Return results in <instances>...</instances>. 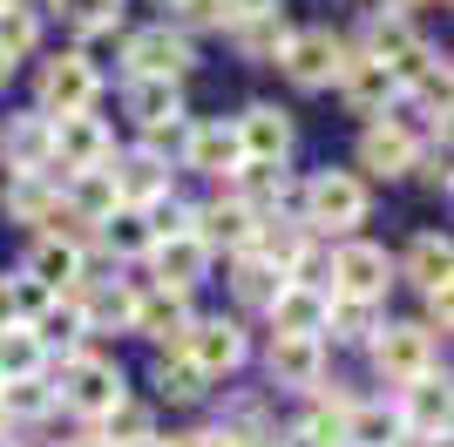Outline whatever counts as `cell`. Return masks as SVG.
I'll return each mask as SVG.
<instances>
[{
	"instance_id": "25",
	"label": "cell",
	"mask_w": 454,
	"mask_h": 447,
	"mask_svg": "<svg viewBox=\"0 0 454 447\" xmlns=\"http://www.w3.org/2000/svg\"><path fill=\"white\" fill-rule=\"evenodd\" d=\"M400 271H407V285H420V292H448V271H454L448 238H441V231H420V238L407 244Z\"/></svg>"
},
{
	"instance_id": "21",
	"label": "cell",
	"mask_w": 454,
	"mask_h": 447,
	"mask_svg": "<svg viewBox=\"0 0 454 447\" xmlns=\"http://www.w3.org/2000/svg\"><path fill=\"white\" fill-rule=\"evenodd\" d=\"M27 278L48 285L55 298H61V285H82V238H55V231H48V238L27 251Z\"/></svg>"
},
{
	"instance_id": "47",
	"label": "cell",
	"mask_w": 454,
	"mask_h": 447,
	"mask_svg": "<svg viewBox=\"0 0 454 447\" xmlns=\"http://www.w3.org/2000/svg\"><path fill=\"white\" fill-rule=\"evenodd\" d=\"M0 434H7V413H0Z\"/></svg>"
},
{
	"instance_id": "36",
	"label": "cell",
	"mask_w": 454,
	"mask_h": 447,
	"mask_svg": "<svg viewBox=\"0 0 454 447\" xmlns=\"http://www.w3.org/2000/svg\"><path fill=\"white\" fill-rule=\"evenodd\" d=\"M48 407H55V387H48V380H7V387H0V413H7V420H41Z\"/></svg>"
},
{
	"instance_id": "23",
	"label": "cell",
	"mask_w": 454,
	"mask_h": 447,
	"mask_svg": "<svg viewBox=\"0 0 454 447\" xmlns=\"http://www.w3.org/2000/svg\"><path fill=\"white\" fill-rule=\"evenodd\" d=\"M271 380L278 387H319L325 380V353H319V339H271Z\"/></svg>"
},
{
	"instance_id": "32",
	"label": "cell",
	"mask_w": 454,
	"mask_h": 447,
	"mask_svg": "<svg viewBox=\"0 0 454 447\" xmlns=\"http://www.w3.org/2000/svg\"><path fill=\"white\" fill-rule=\"evenodd\" d=\"M346 441L353 447H394L400 441V413L394 407H366L360 400V407L346 413Z\"/></svg>"
},
{
	"instance_id": "44",
	"label": "cell",
	"mask_w": 454,
	"mask_h": 447,
	"mask_svg": "<svg viewBox=\"0 0 454 447\" xmlns=\"http://www.w3.org/2000/svg\"><path fill=\"white\" fill-rule=\"evenodd\" d=\"M7 68H14V61H0V82H7Z\"/></svg>"
},
{
	"instance_id": "41",
	"label": "cell",
	"mask_w": 454,
	"mask_h": 447,
	"mask_svg": "<svg viewBox=\"0 0 454 447\" xmlns=\"http://www.w3.org/2000/svg\"><path fill=\"white\" fill-rule=\"evenodd\" d=\"M176 14L190 20V27H231V0H176Z\"/></svg>"
},
{
	"instance_id": "31",
	"label": "cell",
	"mask_w": 454,
	"mask_h": 447,
	"mask_svg": "<svg viewBox=\"0 0 454 447\" xmlns=\"http://www.w3.org/2000/svg\"><path fill=\"white\" fill-rule=\"evenodd\" d=\"M102 441L109 447H136V441H156V420L143 400H115L109 413H102Z\"/></svg>"
},
{
	"instance_id": "40",
	"label": "cell",
	"mask_w": 454,
	"mask_h": 447,
	"mask_svg": "<svg viewBox=\"0 0 454 447\" xmlns=\"http://www.w3.org/2000/svg\"><path fill=\"white\" fill-rule=\"evenodd\" d=\"M61 20L82 27V35H109L122 20V0H61Z\"/></svg>"
},
{
	"instance_id": "10",
	"label": "cell",
	"mask_w": 454,
	"mask_h": 447,
	"mask_svg": "<svg viewBox=\"0 0 454 447\" xmlns=\"http://www.w3.org/2000/svg\"><path fill=\"white\" fill-rule=\"evenodd\" d=\"M340 41H333V27H305V35L285 41V74L299 82V89H325V82H340Z\"/></svg>"
},
{
	"instance_id": "20",
	"label": "cell",
	"mask_w": 454,
	"mask_h": 447,
	"mask_svg": "<svg viewBox=\"0 0 454 447\" xmlns=\"http://www.w3.org/2000/svg\"><path fill=\"white\" fill-rule=\"evenodd\" d=\"M102 156H109V136H102L95 115H61V122H55V163L68 169V176H75V169H95ZM55 163H48V169H55Z\"/></svg>"
},
{
	"instance_id": "39",
	"label": "cell",
	"mask_w": 454,
	"mask_h": 447,
	"mask_svg": "<svg viewBox=\"0 0 454 447\" xmlns=\"http://www.w3.org/2000/svg\"><path fill=\"white\" fill-rule=\"evenodd\" d=\"M102 238H109L115 258H143V251H150V224H143V210H115V217L102 224Z\"/></svg>"
},
{
	"instance_id": "9",
	"label": "cell",
	"mask_w": 454,
	"mask_h": 447,
	"mask_svg": "<svg viewBox=\"0 0 454 447\" xmlns=\"http://www.w3.org/2000/svg\"><path fill=\"white\" fill-rule=\"evenodd\" d=\"M400 434H420V441H448V380L441 372H420L400 387Z\"/></svg>"
},
{
	"instance_id": "12",
	"label": "cell",
	"mask_w": 454,
	"mask_h": 447,
	"mask_svg": "<svg viewBox=\"0 0 454 447\" xmlns=\"http://www.w3.org/2000/svg\"><path fill=\"white\" fill-rule=\"evenodd\" d=\"M251 231H258V217H251V210L238 204V197H224V204H204L197 217H190V238L204 244L210 258H217V251L245 258V251H251Z\"/></svg>"
},
{
	"instance_id": "17",
	"label": "cell",
	"mask_w": 454,
	"mask_h": 447,
	"mask_svg": "<svg viewBox=\"0 0 454 447\" xmlns=\"http://www.w3.org/2000/svg\"><path fill=\"white\" fill-rule=\"evenodd\" d=\"M184 163L204 169V176H238V163H245L238 129H231V122H190L184 129Z\"/></svg>"
},
{
	"instance_id": "5",
	"label": "cell",
	"mask_w": 454,
	"mask_h": 447,
	"mask_svg": "<svg viewBox=\"0 0 454 447\" xmlns=\"http://www.w3.org/2000/svg\"><path fill=\"white\" fill-rule=\"evenodd\" d=\"M48 163H55V122L41 109L14 115V122L0 129V169H7V176H41Z\"/></svg>"
},
{
	"instance_id": "29",
	"label": "cell",
	"mask_w": 454,
	"mask_h": 447,
	"mask_svg": "<svg viewBox=\"0 0 454 447\" xmlns=\"http://www.w3.org/2000/svg\"><path fill=\"white\" fill-rule=\"evenodd\" d=\"M231 35H238V48H245L251 61H278L285 41H292V20L285 14H251V20H238Z\"/></svg>"
},
{
	"instance_id": "16",
	"label": "cell",
	"mask_w": 454,
	"mask_h": 447,
	"mask_svg": "<svg viewBox=\"0 0 454 447\" xmlns=\"http://www.w3.org/2000/svg\"><path fill=\"white\" fill-rule=\"evenodd\" d=\"M238 149H245V163H278L285 149H292V115L285 109H271V102H251L238 122Z\"/></svg>"
},
{
	"instance_id": "15",
	"label": "cell",
	"mask_w": 454,
	"mask_h": 447,
	"mask_svg": "<svg viewBox=\"0 0 454 447\" xmlns=\"http://www.w3.org/2000/svg\"><path fill=\"white\" fill-rule=\"evenodd\" d=\"M265 312H271V325H278V339H319L325 333V285L285 278Z\"/></svg>"
},
{
	"instance_id": "42",
	"label": "cell",
	"mask_w": 454,
	"mask_h": 447,
	"mask_svg": "<svg viewBox=\"0 0 454 447\" xmlns=\"http://www.w3.org/2000/svg\"><path fill=\"white\" fill-rule=\"evenodd\" d=\"M163 447H224V434L204 427V434H176V441H163Z\"/></svg>"
},
{
	"instance_id": "14",
	"label": "cell",
	"mask_w": 454,
	"mask_h": 447,
	"mask_svg": "<svg viewBox=\"0 0 454 447\" xmlns=\"http://www.w3.org/2000/svg\"><path fill=\"white\" fill-rule=\"evenodd\" d=\"M340 95H346V109H353V115H380L400 95V82H394L387 61H366V55L346 48V55H340Z\"/></svg>"
},
{
	"instance_id": "13",
	"label": "cell",
	"mask_w": 454,
	"mask_h": 447,
	"mask_svg": "<svg viewBox=\"0 0 454 447\" xmlns=\"http://www.w3.org/2000/svg\"><path fill=\"white\" fill-rule=\"evenodd\" d=\"M373 366L407 387L420 372H434V339L420 333V325H387V333H373Z\"/></svg>"
},
{
	"instance_id": "22",
	"label": "cell",
	"mask_w": 454,
	"mask_h": 447,
	"mask_svg": "<svg viewBox=\"0 0 454 447\" xmlns=\"http://www.w3.org/2000/svg\"><path fill=\"white\" fill-rule=\"evenodd\" d=\"M115 184H109V163H95V169H75L68 176V217L75 224H109L115 217Z\"/></svg>"
},
{
	"instance_id": "3",
	"label": "cell",
	"mask_w": 454,
	"mask_h": 447,
	"mask_svg": "<svg viewBox=\"0 0 454 447\" xmlns=\"http://www.w3.org/2000/svg\"><path fill=\"white\" fill-rule=\"evenodd\" d=\"M95 95H102V74H95L89 55H55L41 68V115L61 122V115H89Z\"/></svg>"
},
{
	"instance_id": "8",
	"label": "cell",
	"mask_w": 454,
	"mask_h": 447,
	"mask_svg": "<svg viewBox=\"0 0 454 447\" xmlns=\"http://www.w3.org/2000/svg\"><path fill=\"white\" fill-rule=\"evenodd\" d=\"M109 184H115V204L122 210H143V204H156V197H170V163H163L156 149H129V156L109 163Z\"/></svg>"
},
{
	"instance_id": "11",
	"label": "cell",
	"mask_w": 454,
	"mask_h": 447,
	"mask_svg": "<svg viewBox=\"0 0 454 447\" xmlns=\"http://www.w3.org/2000/svg\"><path fill=\"white\" fill-rule=\"evenodd\" d=\"M184 359L204 380H217V372H231L238 359H245V333L231 325V318H190V333H184Z\"/></svg>"
},
{
	"instance_id": "34",
	"label": "cell",
	"mask_w": 454,
	"mask_h": 447,
	"mask_svg": "<svg viewBox=\"0 0 454 447\" xmlns=\"http://www.w3.org/2000/svg\"><path fill=\"white\" fill-rule=\"evenodd\" d=\"M27 333H35L41 346H75L89 325H82V305H75V298H48V312H41Z\"/></svg>"
},
{
	"instance_id": "4",
	"label": "cell",
	"mask_w": 454,
	"mask_h": 447,
	"mask_svg": "<svg viewBox=\"0 0 454 447\" xmlns=\"http://www.w3.org/2000/svg\"><path fill=\"white\" fill-rule=\"evenodd\" d=\"M197 68V48H190L184 35H170V27H143V35H129V74L136 82H184V74Z\"/></svg>"
},
{
	"instance_id": "45",
	"label": "cell",
	"mask_w": 454,
	"mask_h": 447,
	"mask_svg": "<svg viewBox=\"0 0 454 447\" xmlns=\"http://www.w3.org/2000/svg\"><path fill=\"white\" fill-rule=\"evenodd\" d=\"M0 447H20V441H7V434H0Z\"/></svg>"
},
{
	"instance_id": "33",
	"label": "cell",
	"mask_w": 454,
	"mask_h": 447,
	"mask_svg": "<svg viewBox=\"0 0 454 447\" xmlns=\"http://www.w3.org/2000/svg\"><path fill=\"white\" fill-rule=\"evenodd\" d=\"M35 41H41L35 7H27V0H7V7H0V61H20Z\"/></svg>"
},
{
	"instance_id": "43",
	"label": "cell",
	"mask_w": 454,
	"mask_h": 447,
	"mask_svg": "<svg viewBox=\"0 0 454 447\" xmlns=\"http://www.w3.org/2000/svg\"><path fill=\"white\" fill-rule=\"evenodd\" d=\"M61 447H109L102 434H75V441H61Z\"/></svg>"
},
{
	"instance_id": "48",
	"label": "cell",
	"mask_w": 454,
	"mask_h": 447,
	"mask_svg": "<svg viewBox=\"0 0 454 447\" xmlns=\"http://www.w3.org/2000/svg\"><path fill=\"white\" fill-rule=\"evenodd\" d=\"M170 7H176V0H170Z\"/></svg>"
},
{
	"instance_id": "26",
	"label": "cell",
	"mask_w": 454,
	"mask_h": 447,
	"mask_svg": "<svg viewBox=\"0 0 454 447\" xmlns=\"http://www.w3.org/2000/svg\"><path fill=\"white\" fill-rule=\"evenodd\" d=\"M414 156H420V149L407 143L400 129H387V122H373V129L360 136V169H373V176H407Z\"/></svg>"
},
{
	"instance_id": "19",
	"label": "cell",
	"mask_w": 454,
	"mask_h": 447,
	"mask_svg": "<svg viewBox=\"0 0 454 447\" xmlns=\"http://www.w3.org/2000/svg\"><path fill=\"white\" fill-rule=\"evenodd\" d=\"M150 258H156V292H184V298L210 271V251L197 238H163V244H150Z\"/></svg>"
},
{
	"instance_id": "1",
	"label": "cell",
	"mask_w": 454,
	"mask_h": 447,
	"mask_svg": "<svg viewBox=\"0 0 454 447\" xmlns=\"http://www.w3.org/2000/svg\"><path fill=\"white\" fill-rule=\"evenodd\" d=\"M299 210H305V231H353V224H366V184L353 176V169H319L312 184L299 190Z\"/></svg>"
},
{
	"instance_id": "37",
	"label": "cell",
	"mask_w": 454,
	"mask_h": 447,
	"mask_svg": "<svg viewBox=\"0 0 454 447\" xmlns=\"http://www.w3.org/2000/svg\"><path fill=\"white\" fill-rule=\"evenodd\" d=\"M190 217H197V210L184 204V197H156V204H143V224H150V244H163V238H190Z\"/></svg>"
},
{
	"instance_id": "35",
	"label": "cell",
	"mask_w": 454,
	"mask_h": 447,
	"mask_svg": "<svg viewBox=\"0 0 454 447\" xmlns=\"http://www.w3.org/2000/svg\"><path fill=\"white\" fill-rule=\"evenodd\" d=\"M278 285H285V271H271L265 258H238V271H231V292L245 298V305H271V298H278Z\"/></svg>"
},
{
	"instance_id": "2",
	"label": "cell",
	"mask_w": 454,
	"mask_h": 447,
	"mask_svg": "<svg viewBox=\"0 0 454 447\" xmlns=\"http://www.w3.org/2000/svg\"><path fill=\"white\" fill-rule=\"evenodd\" d=\"M55 400H61V407H75V413H89V420H102L115 400H129V393H122V366L102 359V353H75L68 366H61Z\"/></svg>"
},
{
	"instance_id": "18",
	"label": "cell",
	"mask_w": 454,
	"mask_h": 447,
	"mask_svg": "<svg viewBox=\"0 0 454 447\" xmlns=\"http://www.w3.org/2000/svg\"><path fill=\"white\" fill-rule=\"evenodd\" d=\"M129 333H143V339H156V346H184V333H190V305H184V292H136V312H129Z\"/></svg>"
},
{
	"instance_id": "27",
	"label": "cell",
	"mask_w": 454,
	"mask_h": 447,
	"mask_svg": "<svg viewBox=\"0 0 454 447\" xmlns=\"http://www.w3.org/2000/svg\"><path fill=\"white\" fill-rule=\"evenodd\" d=\"M414 27H407V14H387V7H380L373 20H366V35H360V48H353V55H366V61H387V68H394L400 55H407V48H414Z\"/></svg>"
},
{
	"instance_id": "6",
	"label": "cell",
	"mask_w": 454,
	"mask_h": 447,
	"mask_svg": "<svg viewBox=\"0 0 454 447\" xmlns=\"http://www.w3.org/2000/svg\"><path fill=\"white\" fill-rule=\"evenodd\" d=\"M387 278H394V264H387L380 244H340V251H333V292L325 298H366V305H373V298L387 292Z\"/></svg>"
},
{
	"instance_id": "30",
	"label": "cell",
	"mask_w": 454,
	"mask_h": 447,
	"mask_svg": "<svg viewBox=\"0 0 454 447\" xmlns=\"http://www.w3.org/2000/svg\"><path fill=\"white\" fill-rule=\"evenodd\" d=\"M325 333L346 339V346H366V339L380 333V318L366 298H325Z\"/></svg>"
},
{
	"instance_id": "28",
	"label": "cell",
	"mask_w": 454,
	"mask_h": 447,
	"mask_svg": "<svg viewBox=\"0 0 454 447\" xmlns=\"http://www.w3.org/2000/svg\"><path fill=\"white\" fill-rule=\"evenodd\" d=\"M41 366H48V346L27 325H0V387L7 380H41Z\"/></svg>"
},
{
	"instance_id": "46",
	"label": "cell",
	"mask_w": 454,
	"mask_h": 447,
	"mask_svg": "<svg viewBox=\"0 0 454 447\" xmlns=\"http://www.w3.org/2000/svg\"><path fill=\"white\" fill-rule=\"evenodd\" d=\"M136 447H163V441H136Z\"/></svg>"
},
{
	"instance_id": "7",
	"label": "cell",
	"mask_w": 454,
	"mask_h": 447,
	"mask_svg": "<svg viewBox=\"0 0 454 447\" xmlns=\"http://www.w3.org/2000/svg\"><path fill=\"white\" fill-rule=\"evenodd\" d=\"M129 115L143 122V136L156 143H184L190 115H184V95L170 89V82H129Z\"/></svg>"
},
{
	"instance_id": "38",
	"label": "cell",
	"mask_w": 454,
	"mask_h": 447,
	"mask_svg": "<svg viewBox=\"0 0 454 447\" xmlns=\"http://www.w3.org/2000/svg\"><path fill=\"white\" fill-rule=\"evenodd\" d=\"M156 393H163V400H197V393H204V372L190 366L184 353H163L156 359Z\"/></svg>"
},
{
	"instance_id": "24",
	"label": "cell",
	"mask_w": 454,
	"mask_h": 447,
	"mask_svg": "<svg viewBox=\"0 0 454 447\" xmlns=\"http://www.w3.org/2000/svg\"><path fill=\"white\" fill-rule=\"evenodd\" d=\"M0 210H7L14 224H48V217L61 210L55 184H48V169H41V176H7V184H0Z\"/></svg>"
}]
</instances>
